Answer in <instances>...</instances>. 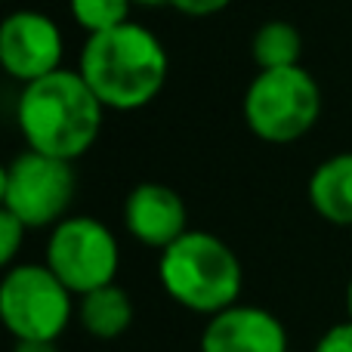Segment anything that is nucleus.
Returning <instances> with one entry per match:
<instances>
[{
  "instance_id": "1",
  "label": "nucleus",
  "mask_w": 352,
  "mask_h": 352,
  "mask_svg": "<svg viewBox=\"0 0 352 352\" xmlns=\"http://www.w3.org/2000/svg\"><path fill=\"white\" fill-rule=\"evenodd\" d=\"M105 111L84 74L59 68L22 87L16 124L28 148L74 164L96 146Z\"/></svg>"
},
{
  "instance_id": "2",
  "label": "nucleus",
  "mask_w": 352,
  "mask_h": 352,
  "mask_svg": "<svg viewBox=\"0 0 352 352\" xmlns=\"http://www.w3.org/2000/svg\"><path fill=\"white\" fill-rule=\"evenodd\" d=\"M78 72L109 111H140L158 99L170 59L158 34L140 22L87 34Z\"/></svg>"
},
{
  "instance_id": "3",
  "label": "nucleus",
  "mask_w": 352,
  "mask_h": 352,
  "mask_svg": "<svg viewBox=\"0 0 352 352\" xmlns=\"http://www.w3.org/2000/svg\"><path fill=\"white\" fill-rule=\"evenodd\" d=\"M158 281L176 306L210 318L241 300L244 269L219 235L188 229L161 250Z\"/></svg>"
},
{
  "instance_id": "4",
  "label": "nucleus",
  "mask_w": 352,
  "mask_h": 352,
  "mask_svg": "<svg viewBox=\"0 0 352 352\" xmlns=\"http://www.w3.org/2000/svg\"><path fill=\"white\" fill-rule=\"evenodd\" d=\"M244 124L263 142L287 146L309 133L322 118V87L303 65L266 68L244 90Z\"/></svg>"
},
{
  "instance_id": "5",
  "label": "nucleus",
  "mask_w": 352,
  "mask_h": 352,
  "mask_svg": "<svg viewBox=\"0 0 352 352\" xmlns=\"http://www.w3.org/2000/svg\"><path fill=\"white\" fill-rule=\"evenodd\" d=\"M74 316V294L47 263H12L0 281V318L12 340L56 343Z\"/></svg>"
},
{
  "instance_id": "6",
  "label": "nucleus",
  "mask_w": 352,
  "mask_h": 352,
  "mask_svg": "<svg viewBox=\"0 0 352 352\" xmlns=\"http://www.w3.org/2000/svg\"><path fill=\"white\" fill-rule=\"evenodd\" d=\"M78 192V176L72 161L50 158L34 148H25L6 164L0 176L3 210L22 219L25 229H47L68 217V207Z\"/></svg>"
},
{
  "instance_id": "7",
  "label": "nucleus",
  "mask_w": 352,
  "mask_h": 352,
  "mask_svg": "<svg viewBox=\"0 0 352 352\" xmlns=\"http://www.w3.org/2000/svg\"><path fill=\"white\" fill-rule=\"evenodd\" d=\"M43 263L59 275L74 297H84L96 287L115 285L121 269V248L115 232L102 219L80 213L65 217L50 229Z\"/></svg>"
},
{
  "instance_id": "8",
  "label": "nucleus",
  "mask_w": 352,
  "mask_h": 352,
  "mask_svg": "<svg viewBox=\"0 0 352 352\" xmlns=\"http://www.w3.org/2000/svg\"><path fill=\"white\" fill-rule=\"evenodd\" d=\"M62 53V31L47 12L16 10L0 25V65L22 87L59 72Z\"/></svg>"
},
{
  "instance_id": "9",
  "label": "nucleus",
  "mask_w": 352,
  "mask_h": 352,
  "mask_svg": "<svg viewBox=\"0 0 352 352\" xmlns=\"http://www.w3.org/2000/svg\"><path fill=\"white\" fill-rule=\"evenodd\" d=\"M124 229L130 238L155 250H164L176 238L188 232V210L186 201L176 188L164 182H140L124 198Z\"/></svg>"
},
{
  "instance_id": "10",
  "label": "nucleus",
  "mask_w": 352,
  "mask_h": 352,
  "mask_svg": "<svg viewBox=\"0 0 352 352\" xmlns=\"http://www.w3.org/2000/svg\"><path fill=\"white\" fill-rule=\"evenodd\" d=\"M201 352H287V331L263 306L235 303L207 318Z\"/></svg>"
},
{
  "instance_id": "11",
  "label": "nucleus",
  "mask_w": 352,
  "mask_h": 352,
  "mask_svg": "<svg viewBox=\"0 0 352 352\" xmlns=\"http://www.w3.org/2000/svg\"><path fill=\"white\" fill-rule=\"evenodd\" d=\"M306 198L324 223L352 229V152L324 158L309 176Z\"/></svg>"
},
{
  "instance_id": "12",
  "label": "nucleus",
  "mask_w": 352,
  "mask_h": 352,
  "mask_svg": "<svg viewBox=\"0 0 352 352\" xmlns=\"http://www.w3.org/2000/svg\"><path fill=\"white\" fill-rule=\"evenodd\" d=\"M78 322L96 340H118L133 324V300L118 285L96 287L78 300Z\"/></svg>"
},
{
  "instance_id": "13",
  "label": "nucleus",
  "mask_w": 352,
  "mask_h": 352,
  "mask_svg": "<svg viewBox=\"0 0 352 352\" xmlns=\"http://www.w3.org/2000/svg\"><path fill=\"white\" fill-rule=\"evenodd\" d=\"M250 53L260 72L266 68H291L300 65V53H303V37L285 19H269L256 28L254 41H250Z\"/></svg>"
},
{
  "instance_id": "14",
  "label": "nucleus",
  "mask_w": 352,
  "mask_h": 352,
  "mask_svg": "<svg viewBox=\"0 0 352 352\" xmlns=\"http://www.w3.org/2000/svg\"><path fill=\"white\" fill-rule=\"evenodd\" d=\"M130 6L133 0H68L72 19L87 34H99L130 22Z\"/></svg>"
},
{
  "instance_id": "15",
  "label": "nucleus",
  "mask_w": 352,
  "mask_h": 352,
  "mask_svg": "<svg viewBox=\"0 0 352 352\" xmlns=\"http://www.w3.org/2000/svg\"><path fill=\"white\" fill-rule=\"evenodd\" d=\"M25 223L22 219H16L12 213L0 210V263H3L6 269L12 266V260H16L19 248H22L25 241Z\"/></svg>"
},
{
  "instance_id": "16",
  "label": "nucleus",
  "mask_w": 352,
  "mask_h": 352,
  "mask_svg": "<svg viewBox=\"0 0 352 352\" xmlns=\"http://www.w3.org/2000/svg\"><path fill=\"white\" fill-rule=\"evenodd\" d=\"M312 352H352V318L340 324H331L318 343L312 346Z\"/></svg>"
},
{
  "instance_id": "17",
  "label": "nucleus",
  "mask_w": 352,
  "mask_h": 352,
  "mask_svg": "<svg viewBox=\"0 0 352 352\" xmlns=\"http://www.w3.org/2000/svg\"><path fill=\"white\" fill-rule=\"evenodd\" d=\"M232 0H170V6L182 16H192V19H207V16H217L229 6Z\"/></svg>"
},
{
  "instance_id": "18",
  "label": "nucleus",
  "mask_w": 352,
  "mask_h": 352,
  "mask_svg": "<svg viewBox=\"0 0 352 352\" xmlns=\"http://www.w3.org/2000/svg\"><path fill=\"white\" fill-rule=\"evenodd\" d=\"M12 352H59L56 343H34V340H16Z\"/></svg>"
},
{
  "instance_id": "19",
  "label": "nucleus",
  "mask_w": 352,
  "mask_h": 352,
  "mask_svg": "<svg viewBox=\"0 0 352 352\" xmlns=\"http://www.w3.org/2000/svg\"><path fill=\"white\" fill-rule=\"evenodd\" d=\"M136 6H148V10H161V6H170V0H133Z\"/></svg>"
},
{
  "instance_id": "20",
  "label": "nucleus",
  "mask_w": 352,
  "mask_h": 352,
  "mask_svg": "<svg viewBox=\"0 0 352 352\" xmlns=\"http://www.w3.org/2000/svg\"><path fill=\"white\" fill-rule=\"evenodd\" d=\"M346 312H349V318H352V278H349V285H346Z\"/></svg>"
},
{
  "instance_id": "21",
  "label": "nucleus",
  "mask_w": 352,
  "mask_h": 352,
  "mask_svg": "<svg viewBox=\"0 0 352 352\" xmlns=\"http://www.w3.org/2000/svg\"><path fill=\"white\" fill-rule=\"evenodd\" d=\"M287 352H291V349H287Z\"/></svg>"
}]
</instances>
